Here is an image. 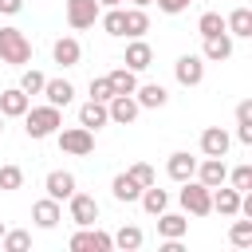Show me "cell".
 Returning a JSON list of instances; mask_svg holds the SVG:
<instances>
[{
  "instance_id": "41",
  "label": "cell",
  "mask_w": 252,
  "mask_h": 252,
  "mask_svg": "<svg viewBox=\"0 0 252 252\" xmlns=\"http://www.w3.org/2000/svg\"><path fill=\"white\" fill-rule=\"evenodd\" d=\"M0 12L4 16H20L24 12V0H0Z\"/></svg>"
},
{
  "instance_id": "19",
  "label": "cell",
  "mask_w": 252,
  "mask_h": 252,
  "mask_svg": "<svg viewBox=\"0 0 252 252\" xmlns=\"http://www.w3.org/2000/svg\"><path fill=\"white\" fill-rule=\"evenodd\" d=\"M134 98H138V106H142V110H161V106L169 102V91H165L161 83H138Z\"/></svg>"
},
{
  "instance_id": "9",
  "label": "cell",
  "mask_w": 252,
  "mask_h": 252,
  "mask_svg": "<svg viewBox=\"0 0 252 252\" xmlns=\"http://www.w3.org/2000/svg\"><path fill=\"white\" fill-rule=\"evenodd\" d=\"M138 114H142V106H138L134 94H114V98L106 102V118H110L114 126H130Z\"/></svg>"
},
{
  "instance_id": "24",
  "label": "cell",
  "mask_w": 252,
  "mask_h": 252,
  "mask_svg": "<svg viewBox=\"0 0 252 252\" xmlns=\"http://www.w3.org/2000/svg\"><path fill=\"white\" fill-rule=\"evenodd\" d=\"M110 118H106V102H94V98H87L83 106H79V126H87V130H102Z\"/></svg>"
},
{
  "instance_id": "7",
  "label": "cell",
  "mask_w": 252,
  "mask_h": 252,
  "mask_svg": "<svg viewBox=\"0 0 252 252\" xmlns=\"http://www.w3.org/2000/svg\"><path fill=\"white\" fill-rule=\"evenodd\" d=\"M98 0H67V24L75 28V32H87V28H94L98 24Z\"/></svg>"
},
{
  "instance_id": "1",
  "label": "cell",
  "mask_w": 252,
  "mask_h": 252,
  "mask_svg": "<svg viewBox=\"0 0 252 252\" xmlns=\"http://www.w3.org/2000/svg\"><path fill=\"white\" fill-rule=\"evenodd\" d=\"M59 126H63V110L51 106V102L24 110V130H28V138H35V142H39V138H51Z\"/></svg>"
},
{
  "instance_id": "43",
  "label": "cell",
  "mask_w": 252,
  "mask_h": 252,
  "mask_svg": "<svg viewBox=\"0 0 252 252\" xmlns=\"http://www.w3.org/2000/svg\"><path fill=\"white\" fill-rule=\"evenodd\" d=\"M98 8H122V0H98Z\"/></svg>"
},
{
  "instance_id": "42",
  "label": "cell",
  "mask_w": 252,
  "mask_h": 252,
  "mask_svg": "<svg viewBox=\"0 0 252 252\" xmlns=\"http://www.w3.org/2000/svg\"><path fill=\"white\" fill-rule=\"evenodd\" d=\"M236 142H244V146H252V126H236Z\"/></svg>"
},
{
  "instance_id": "10",
  "label": "cell",
  "mask_w": 252,
  "mask_h": 252,
  "mask_svg": "<svg viewBox=\"0 0 252 252\" xmlns=\"http://www.w3.org/2000/svg\"><path fill=\"white\" fill-rule=\"evenodd\" d=\"M228 146H232V134L224 126H205L201 130V154L205 158H224Z\"/></svg>"
},
{
  "instance_id": "2",
  "label": "cell",
  "mask_w": 252,
  "mask_h": 252,
  "mask_svg": "<svg viewBox=\"0 0 252 252\" xmlns=\"http://www.w3.org/2000/svg\"><path fill=\"white\" fill-rule=\"evenodd\" d=\"M0 63H8V67L32 63V39L20 28H0Z\"/></svg>"
},
{
  "instance_id": "45",
  "label": "cell",
  "mask_w": 252,
  "mask_h": 252,
  "mask_svg": "<svg viewBox=\"0 0 252 252\" xmlns=\"http://www.w3.org/2000/svg\"><path fill=\"white\" fill-rule=\"evenodd\" d=\"M0 134H4V114H0Z\"/></svg>"
},
{
  "instance_id": "25",
  "label": "cell",
  "mask_w": 252,
  "mask_h": 252,
  "mask_svg": "<svg viewBox=\"0 0 252 252\" xmlns=\"http://www.w3.org/2000/svg\"><path fill=\"white\" fill-rule=\"evenodd\" d=\"M110 193H114V201H122V205H134V201L142 197V185H138L130 173H114V181H110Z\"/></svg>"
},
{
  "instance_id": "3",
  "label": "cell",
  "mask_w": 252,
  "mask_h": 252,
  "mask_svg": "<svg viewBox=\"0 0 252 252\" xmlns=\"http://www.w3.org/2000/svg\"><path fill=\"white\" fill-rule=\"evenodd\" d=\"M209 185H201L197 177H189V181H181V193H177V201H181V209L189 213V217H209L213 213V201H209Z\"/></svg>"
},
{
  "instance_id": "32",
  "label": "cell",
  "mask_w": 252,
  "mask_h": 252,
  "mask_svg": "<svg viewBox=\"0 0 252 252\" xmlns=\"http://www.w3.org/2000/svg\"><path fill=\"white\" fill-rule=\"evenodd\" d=\"M228 240H232L236 248H252V217H244V220H232V228H228Z\"/></svg>"
},
{
  "instance_id": "22",
  "label": "cell",
  "mask_w": 252,
  "mask_h": 252,
  "mask_svg": "<svg viewBox=\"0 0 252 252\" xmlns=\"http://www.w3.org/2000/svg\"><path fill=\"white\" fill-rule=\"evenodd\" d=\"M32 220H35L39 228H55V224L63 220V209H59V201H55V197H43V201H35V205H32Z\"/></svg>"
},
{
  "instance_id": "37",
  "label": "cell",
  "mask_w": 252,
  "mask_h": 252,
  "mask_svg": "<svg viewBox=\"0 0 252 252\" xmlns=\"http://www.w3.org/2000/svg\"><path fill=\"white\" fill-rule=\"evenodd\" d=\"M91 98H94V102H110V98H114V91H110V83H106V75H98V79H91Z\"/></svg>"
},
{
  "instance_id": "36",
  "label": "cell",
  "mask_w": 252,
  "mask_h": 252,
  "mask_svg": "<svg viewBox=\"0 0 252 252\" xmlns=\"http://www.w3.org/2000/svg\"><path fill=\"white\" fill-rule=\"evenodd\" d=\"M126 173H130V177H134V181H138V185H142V189H146V185H154V181H158V173H154V165H150V161H134V165H130V169H126Z\"/></svg>"
},
{
  "instance_id": "29",
  "label": "cell",
  "mask_w": 252,
  "mask_h": 252,
  "mask_svg": "<svg viewBox=\"0 0 252 252\" xmlns=\"http://www.w3.org/2000/svg\"><path fill=\"white\" fill-rule=\"evenodd\" d=\"M146 32H150L146 8H126V39H142Z\"/></svg>"
},
{
  "instance_id": "16",
  "label": "cell",
  "mask_w": 252,
  "mask_h": 252,
  "mask_svg": "<svg viewBox=\"0 0 252 252\" xmlns=\"http://www.w3.org/2000/svg\"><path fill=\"white\" fill-rule=\"evenodd\" d=\"M201 185H209V189H217L220 181H228V165H224V158H205V161H197V173H193Z\"/></svg>"
},
{
  "instance_id": "39",
  "label": "cell",
  "mask_w": 252,
  "mask_h": 252,
  "mask_svg": "<svg viewBox=\"0 0 252 252\" xmlns=\"http://www.w3.org/2000/svg\"><path fill=\"white\" fill-rule=\"evenodd\" d=\"M193 0H158V12H165V16H177V12H185Z\"/></svg>"
},
{
  "instance_id": "30",
  "label": "cell",
  "mask_w": 252,
  "mask_h": 252,
  "mask_svg": "<svg viewBox=\"0 0 252 252\" xmlns=\"http://www.w3.org/2000/svg\"><path fill=\"white\" fill-rule=\"evenodd\" d=\"M0 248H4V252H28V248H32V232H28V228H4Z\"/></svg>"
},
{
  "instance_id": "38",
  "label": "cell",
  "mask_w": 252,
  "mask_h": 252,
  "mask_svg": "<svg viewBox=\"0 0 252 252\" xmlns=\"http://www.w3.org/2000/svg\"><path fill=\"white\" fill-rule=\"evenodd\" d=\"M228 181H232V189H252V165H236L232 173H228Z\"/></svg>"
},
{
  "instance_id": "28",
  "label": "cell",
  "mask_w": 252,
  "mask_h": 252,
  "mask_svg": "<svg viewBox=\"0 0 252 252\" xmlns=\"http://www.w3.org/2000/svg\"><path fill=\"white\" fill-rule=\"evenodd\" d=\"M138 201H142V209H146L150 217H158L161 209H169V193H165V189H158V181H154V185H146Z\"/></svg>"
},
{
  "instance_id": "26",
  "label": "cell",
  "mask_w": 252,
  "mask_h": 252,
  "mask_svg": "<svg viewBox=\"0 0 252 252\" xmlns=\"http://www.w3.org/2000/svg\"><path fill=\"white\" fill-rule=\"evenodd\" d=\"M98 24H102L106 35L126 39V8H102V12H98Z\"/></svg>"
},
{
  "instance_id": "34",
  "label": "cell",
  "mask_w": 252,
  "mask_h": 252,
  "mask_svg": "<svg viewBox=\"0 0 252 252\" xmlns=\"http://www.w3.org/2000/svg\"><path fill=\"white\" fill-rule=\"evenodd\" d=\"M0 189H4V193L24 189V169H20V165H0Z\"/></svg>"
},
{
  "instance_id": "8",
  "label": "cell",
  "mask_w": 252,
  "mask_h": 252,
  "mask_svg": "<svg viewBox=\"0 0 252 252\" xmlns=\"http://www.w3.org/2000/svg\"><path fill=\"white\" fill-rule=\"evenodd\" d=\"M173 79L181 83V87H201V79H205V59L201 55H181L177 63H173Z\"/></svg>"
},
{
  "instance_id": "35",
  "label": "cell",
  "mask_w": 252,
  "mask_h": 252,
  "mask_svg": "<svg viewBox=\"0 0 252 252\" xmlns=\"http://www.w3.org/2000/svg\"><path fill=\"white\" fill-rule=\"evenodd\" d=\"M217 32H224V16H220V12H205V16L197 20V35L205 39V35H217Z\"/></svg>"
},
{
  "instance_id": "17",
  "label": "cell",
  "mask_w": 252,
  "mask_h": 252,
  "mask_svg": "<svg viewBox=\"0 0 252 252\" xmlns=\"http://www.w3.org/2000/svg\"><path fill=\"white\" fill-rule=\"evenodd\" d=\"M232 55V35L228 32H217V35H205V47H201V59L209 63H224Z\"/></svg>"
},
{
  "instance_id": "33",
  "label": "cell",
  "mask_w": 252,
  "mask_h": 252,
  "mask_svg": "<svg viewBox=\"0 0 252 252\" xmlns=\"http://www.w3.org/2000/svg\"><path fill=\"white\" fill-rule=\"evenodd\" d=\"M43 83H47V75H43V71L24 67V75H20V91H24V94H39V91H43Z\"/></svg>"
},
{
  "instance_id": "21",
  "label": "cell",
  "mask_w": 252,
  "mask_h": 252,
  "mask_svg": "<svg viewBox=\"0 0 252 252\" xmlns=\"http://www.w3.org/2000/svg\"><path fill=\"white\" fill-rule=\"evenodd\" d=\"M224 32L232 35V39H248L252 35V8H232L228 16H224Z\"/></svg>"
},
{
  "instance_id": "46",
  "label": "cell",
  "mask_w": 252,
  "mask_h": 252,
  "mask_svg": "<svg viewBox=\"0 0 252 252\" xmlns=\"http://www.w3.org/2000/svg\"><path fill=\"white\" fill-rule=\"evenodd\" d=\"M4 228H8V224H4V220H0V236H4Z\"/></svg>"
},
{
  "instance_id": "4",
  "label": "cell",
  "mask_w": 252,
  "mask_h": 252,
  "mask_svg": "<svg viewBox=\"0 0 252 252\" xmlns=\"http://www.w3.org/2000/svg\"><path fill=\"white\" fill-rule=\"evenodd\" d=\"M55 138H59V150L71 154V158H87V154H94V130H87V126H67V130L59 126Z\"/></svg>"
},
{
  "instance_id": "27",
  "label": "cell",
  "mask_w": 252,
  "mask_h": 252,
  "mask_svg": "<svg viewBox=\"0 0 252 252\" xmlns=\"http://www.w3.org/2000/svg\"><path fill=\"white\" fill-rule=\"evenodd\" d=\"M106 83H110L114 94H134V91H138V71H130V67H114V71L106 75Z\"/></svg>"
},
{
  "instance_id": "11",
  "label": "cell",
  "mask_w": 252,
  "mask_h": 252,
  "mask_svg": "<svg viewBox=\"0 0 252 252\" xmlns=\"http://www.w3.org/2000/svg\"><path fill=\"white\" fill-rule=\"evenodd\" d=\"M43 189H47V197L67 201V197L79 189V181H75V173H71V169H51V173L43 177Z\"/></svg>"
},
{
  "instance_id": "23",
  "label": "cell",
  "mask_w": 252,
  "mask_h": 252,
  "mask_svg": "<svg viewBox=\"0 0 252 252\" xmlns=\"http://www.w3.org/2000/svg\"><path fill=\"white\" fill-rule=\"evenodd\" d=\"M39 94H43L51 106H59V110H63V106H71V98H75V87H71L67 79H47Z\"/></svg>"
},
{
  "instance_id": "44",
  "label": "cell",
  "mask_w": 252,
  "mask_h": 252,
  "mask_svg": "<svg viewBox=\"0 0 252 252\" xmlns=\"http://www.w3.org/2000/svg\"><path fill=\"white\" fill-rule=\"evenodd\" d=\"M146 4H154V0H134V8H146Z\"/></svg>"
},
{
  "instance_id": "5",
  "label": "cell",
  "mask_w": 252,
  "mask_h": 252,
  "mask_svg": "<svg viewBox=\"0 0 252 252\" xmlns=\"http://www.w3.org/2000/svg\"><path fill=\"white\" fill-rule=\"evenodd\" d=\"M110 248H114V236L94 228V224H87L71 236V252H110Z\"/></svg>"
},
{
  "instance_id": "18",
  "label": "cell",
  "mask_w": 252,
  "mask_h": 252,
  "mask_svg": "<svg viewBox=\"0 0 252 252\" xmlns=\"http://www.w3.org/2000/svg\"><path fill=\"white\" fill-rule=\"evenodd\" d=\"M154 63V47L146 43V39H130L126 43V55H122V67H130V71H146Z\"/></svg>"
},
{
  "instance_id": "6",
  "label": "cell",
  "mask_w": 252,
  "mask_h": 252,
  "mask_svg": "<svg viewBox=\"0 0 252 252\" xmlns=\"http://www.w3.org/2000/svg\"><path fill=\"white\" fill-rule=\"evenodd\" d=\"M67 213H71V220H75L79 228H87V224L98 220V201H94L91 193H79V189H75V193L67 197Z\"/></svg>"
},
{
  "instance_id": "40",
  "label": "cell",
  "mask_w": 252,
  "mask_h": 252,
  "mask_svg": "<svg viewBox=\"0 0 252 252\" xmlns=\"http://www.w3.org/2000/svg\"><path fill=\"white\" fill-rule=\"evenodd\" d=\"M236 126H252V98H244L236 106Z\"/></svg>"
},
{
  "instance_id": "31",
  "label": "cell",
  "mask_w": 252,
  "mask_h": 252,
  "mask_svg": "<svg viewBox=\"0 0 252 252\" xmlns=\"http://www.w3.org/2000/svg\"><path fill=\"white\" fill-rule=\"evenodd\" d=\"M142 228L138 224H122L118 232H114V248H122V252H134V248H142Z\"/></svg>"
},
{
  "instance_id": "15",
  "label": "cell",
  "mask_w": 252,
  "mask_h": 252,
  "mask_svg": "<svg viewBox=\"0 0 252 252\" xmlns=\"http://www.w3.org/2000/svg\"><path fill=\"white\" fill-rule=\"evenodd\" d=\"M165 173L181 185V181H189V177L197 173V158H193L189 150H173V154H169V161H165Z\"/></svg>"
},
{
  "instance_id": "14",
  "label": "cell",
  "mask_w": 252,
  "mask_h": 252,
  "mask_svg": "<svg viewBox=\"0 0 252 252\" xmlns=\"http://www.w3.org/2000/svg\"><path fill=\"white\" fill-rule=\"evenodd\" d=\"M51 59H55L59 67H79V59H83L79 39H75V35H59V39L51 43Z\"/></svg>"
},
{
  "instance_id": "13",
  "label": "cell",
  "mask_w": 252,
  "mask_h": 252,
  "mask_svg": "<svg viewBox=\"0 0 252 252\" xmlns=\"http://www.w3.org/2000/svg\"><path fill=\"white\" fill-rule=\"evenodd\" d=\"M185 232H189V217L185 213H169V209L158 213V236L161 240H181Z\"/></svg>"
},
{
  "instance_id": "12",
  "label": "cell",
  "mask_w": 252,
  "mask_h": 252,
  "mask_svg": "<svg viewBox=\"0 0 252 252\" xmlns=\"http://www.w3.org/2000/svg\"><path fill=\"white\" fill-rule=\"evenodd\" d=\"M209 201H213V213H220V217H240V189H232V185H217L213 193H209Z\"/></svg>"
},
{
  "instance_id": "20",
  "label": "cell",
  "mask_w": 252,
  "mask_h": 252,
  "mask_svg": "<svg viewBox=\"0 0 252 252\" xmlns=\"http://www.w3.org/2000/svg\"><path fill=\"white\" fill-rule=\"evenodd\" d=\"M28 106H32V94H24L20 87L0 91V114H4V118H24Z\"/></svg>"
}]
</instances>
